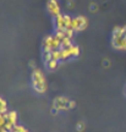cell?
<instances>
[{"instance_id":"1","label":"cell","mask_w":126,"mask_h":132,"mask_svg":"<svg viewBox=\"0 0 126 132\" xmlns=\"http://www.w3.org/2000/svg\"><path fill=\"white\" fill-rule=\"evenodd\" d=\"M112 44L117 50H126V24L116 26L113 29Z\"/></svg>"},{"instance_id":"2","label":"cell","mask_w":126,"mask_h":132,"mask_svg":"<svg viewBox=\"0 0 126 132\" xmlns=\"http://www.w3.org/2000/svg\"><path fill=\"white\" fill-rule=\"evenodd\" d=\"M32 85L33 88L38 93H44L47 90V81L44 73L39 69H34L32 72Z\"/></svg>"},{"instance_id":"3","label":"cell","mask_w":126,"mask_h":132,"mask_svg":"<svg viewBox=\"0 0 126 132\" xmlns=\"http://www.w3.org/2000/svg\"><path fill=\"white\" fill-rule=\"evenodd\" d=\"M71 22H72V16L66 14H60L59 16L54 17L55 31H74L71 27Z\"/></svg>"},{"instance_id":"4","label":"cell","mask_w":126,"mask_h":132,"mask_svg":"<svg viewBox=\"0 0 126 132\" xmlns=\"http://www.w3.org/2000/svg\"><path fill=\"white\" fill-rule=\"evenodd\" d=\"M80 55V47L77 44H72L70 47L61 49V61H66L72 57H77Z\"/></svg>"},{"instance_id":"5","label":"cell","mask_w":126,"mask_h":132,"mask_svg":"<svg viewBox=\"0 0 126 132\" xmlns=\"http://www.w3.org/2000/svg\"><path fill=\"white\" fill-rule=\"evenodd\" d=\"M88 24V20L86 19L84 16L77 15V16H72V22H71V27L75 32H81L83 31Z\"/></svg>"},{"instance_id":"6","label":"cell","mask_w":126,"mask_h":132,"mask_svg":"<svg viewBox=\"0 0 126 132\" xmlns=\"http://www.w3.org/2000/svg\"><path fill=\"white\" fill-rule=\"evenodd\" d=\"M4 115H5V119H6V123H5V126L1 127V130L10 132L17 125V113L16 111H7Z\"/></svg>"},{"instance_id":"7","label":"cell","mask_w":126,"mask_h":132,"mask_svg":"<svg viewBox=\"0 0 126 132\" xmlns=\"http://www.w3.org/2000/svg\"><path fill=\"white\" fill-rule=\"evenodd\" d=\"M70 99L64 97V95H59L53 100V106L58 110H70Z\"/></svg>"},{"instance_id":"8","label":"cell","mask_w":126,"mask_h":132,"mask_svg":"<svg viewBox=\"0 0 126 132\" xmlns=\"http://www.w3.org/2000/svg\"><path fill=\"white\" fill-rule=\"evenodd\" d=\"M47 9H48V11H49V14H51L54 17H56V16H59L60 14H62L58 0H48Z\"/></svg>"},{"instance_id":"9","label":"cell","mask_w":126,"mask_h":132,"mask_svg":"<svg viewBox=\"0 0 126 132\" xmlns=\"http://www.w3.org/2000/svg\"><path fill=\"white\" fill-rule=\"evenodd\" d=\"M45 65H47V67L49 70H55L56 67H58V65H59V61H56L54 59H50V60L45 61Z\"/></svg>"},{"instance_id":"10","label":"cell","mask_w":126,"mask_h":132,"mask_svg":"<svg viewBox=\"0 0 126 132\" xmlns=\"http://www.w3.org/2000/svg\"><path fill=\"white\" fill-rule=\"evenodd\" d=\"M0 104H1V109H0V113L1 114H6L7 113V104L5 102L4 98L0 99Z\"/></svg>"},{"instance_id":"11","label":"cell","mask_w":126,"mask_h":132,"mask_svg":"<svg viewBox=\"0 0 126 132\" xmlns=\"http://www.w3.org/2000/svg\"><path fill=\"white\" fill-rule=\"evenodd\" d=\"M76 106V102L75 100H71L70 102V109H74Z\"/></svg>"},{"instance_id":"12","label":"cell","mask_w":126,"mask_h":132,"mask_svg":"<svg viewBox=\"0 0 126 132\" xmlns=\"http://www.w3.org/2000/svg\"><path fill=\"white\" fill-rule=\"evenodd\" d=\"M77 127H78V130H82V128H83V123H78Z\"/></svg>"},{"instance_id":"13","label":"cell","mask_w":126,"mask_h":132,"mask_svg":"<svg viewBox=\"0 0 126 132\" xmlns=\"http://www.w3.org/2000/svg\"><path fill=\"white\" fill-rule=\"evenodd\" d=\"M25 132H29V131H28V130H26V131H25Z\"/></svg>"}]
</instances>
